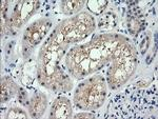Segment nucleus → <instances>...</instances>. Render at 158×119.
I'll list each match as a JSON object with an SVG mask.
<instances>
[{
  "instance_id": "1",
  "label": "nucleus",
  "mask_w": 158,
  "mask_h": 119,
  "mask_svg": "<svg viewBox=\"0 0 158 119\" xmlns=\"http://www.w3.org/2000/svg\"><path fill=\"white\" fill-rule=\"evenodd\" d=\"M129 38L119 34H100L88 43L72 47L65 57V65L76 79H82L102 69L121 53Z\"/></svg>"
},
{
  "instance_id": "2",
  "label": "nucleus",
  "mask_w": 158,
  "mask_h": 119,
  "mask_svg": "<svg viewBox=\"0 0 158 119\" xmlns=\"http://www.w3.org/2000/svg\"><path fill=\"white\" fill-rule=\"evenodd\" d=\"M69 44L64 43L55 31L40 47L37 56V79L42 87L56 93L70 92L73 81L59 62Z\"/></svg>"
},
{
  "instance_id": "3",
  "label": "nucleus",
  "mask_w": 158,
  "mask_h": 119,
  "mask_svg": "<svg viewBox=\"0 0 158 119\" xmlns=\"http://www.w3.org/2000/svg\"><path fill=\"white\" fill-rule=\"evenodd\" d=\"M137 52L131 41L123 44L121 53L111 61L106 73V81L112 90L126 84L137 69Z\"/></svg>"
},
{
  "instance_id": "4",
  "label": "nucleus",
  "mask_w": 158,
  "mask_h": 119,
  "mask_svg": "<svg viewBox=\"0 0 158 119\" xmlns=\"http://www.w3.org/2000/svg\"><path fill=\"white\" fill-rule=\"evenodd\" d=\"M106 83L102 75H96L79 83L74 94V105L80 110L95 111L103 105Z\"/></svg>"
},
{
  "instance_id": "5",
  "label": "nucleus",
  "mask_w": 158,
  "mask_h": 119,
  "mask_svg": "<svg viewBox=\"0 0 158 119\" xmlns=\"http://www.w3.org/2000/svg\"><path fill=\"white\" fill-rule=\"evenodd\" d=\"M96 29L95 18L88 12H80L71 18L61 21L54 31L57 33L64 43H71L81 41L88 37Z\"/></svg>"
},
{
  "instance_id": "6",
  "label": "nucleus",
  "mask_w": 158,
  "mask_h": 119,
  "mask_svg": "<svg viewBox=\"0 0 158 119\" xmlns=\"http://www.w3.org/2000/svg\"><path fill=\"white\" fill-rule=\"evenodd\" d=\"M52 27V22L48 18H41L34 21L27 27L22 37V55L27 58L34 52L37 44L41 42L48 31Z\"/></svg>"
},
{
  "instance_id": "7",
  "label": "nucleus",
  "mask_w": 158,
  "mask_h": 119,
  "mask_svg": "<svg viewBox=\"0 0 158 119\" xmlns=\"http://www.w3.org/2000/svg\"><path fill=\"white\" fill-rule=\"evenodd\" d=\"M40 6V2L36 0L32 1H18L15 4L14 9L11 14V22L12 25L16 29H19L29 21V19L35 14Z\"/></svg>"
},
{
  "instance_id": "8",
  "label": "nucleus",
  "mask_w": 158,
  "mask_h": 119,
  "mask_svg": "<svg viewBox=\"0 0 158 119\" xmlns=\"http://www.w3.org/2000/svg\"><path fill=\"white\" fill-rule=\"evenodd\" d=\"M73 116L72 103L69 98L64 96L56 98L50 111L51 119H68Z\"/></svg>"
},
{
  "instance_id": "9",
  "label": "nucleus",
  "mask_w": 158,
  "mask_h": 119,
  "mask_svg": "<svg viewBox=\"0 0 158 119\" xmlns=\"http://www.w3.org/2000/svg\"><path fill=\"white\" fill-rule=\"evenodd\" d=\"M25 107L32 118H40L44 114L48 107V98L42 92H36L27 101Z\"/></svg>"
},
{
  "instance_id": "10",
  "label": "nucleus",
  "mask_w": 158,
  "mask_h": 119,
  "mask_svg": "<svg viewBox=\"0 0 158 119\" xmlns=\"http://www.w3.org/2000/svg\"><path fill=\"white\" fill-rule=\"evenodd\" d=\"M20 88L9 76L1 78V102H6L19 93Z\"/></svg>"
},
{
  "instance_id": "11",
  "label": "nucleus",
  "mask_w": 158,
  "mask_h": 119,
  "mask_svg": "<svg viewBox=\"0 0 158 119\" xmlns=\"http://www.w3.org/2000/svg\"><path fill=\"white\" fill-rule=\"evenodd\" d=\"M85 0H64L60 2V11L64 15L77 14L85 6Z\"/></svg>"
},
{
  "instance_id": "12",
  "label": "nucleus",
  "mask_w": 158,
  "mask_h": 119,
  "mask_svg": "<svg viewBox=\"0 0 158 119\" xmlns=\"http://www.w3.org/2000/svg\"><path fill=\"white\" fill-rule=\"evenodd\" d=\"M7 6H9V2L6 0H3L1 2V36H10L12 35L13 31V25L11 22V19L7 17Z\"/></svg>"
},
{
  "instance_id": "13",
  "label": "nucleus",
  "mask_w": 158,
  "mask_h": 119,
  "mask_svg": "<svg viewBox=\"0 0 158 119\" xmlns=\"http://www.w3.org/2000/svg\"><path fill=\"white\" fill-rule=\"evenodd\" d=\"M117 23V17L113 13H106L104 14L100 19H99L98 27L100 30H104V31H109L115 27Z\"/></svg>"
},
{
  "instance_id": "14",
  "label": "nucleus",
  "mask_w": 158,
  "mask_h": 119,
  "mask_svg": "<svg viewBox=\"0 0 158 119\" xmlns=\"http://www.w3.org/2000/svg\"><path fill=\"white\" fill-rule=\"evenodd\" d=\"M27 117H29L27 113L18 107L10 108L9 111L6 112V119H21V118L27 119Z\"/></svg>"
},
{
  "instance_id": "15",
  "label": "nucleus",
  "mask_w": 158,
  "mask_h": 119,
  "mask_svg": "<svg viewBox=\"0 0 158 119\" xmlns=\"http://www.w3.org/2000/svg\"><path fill=\"white\" fill-rule=\"evenodd\" d=\"M92 13L101 14L108 6V1H89L85 4Z\"/></svg>"
},
{
  "instance_id": "16",
  "label": "nucleus",
  "mask_w": 158,
  "mask_h": 119,
  "mask_svg": "<svg viewBox=\"0 0 158 119\" xmlns=\"http://www.w3.org/2000/svg\"><path fill=\"white\" fill-rule=\"evenodd\" d=\"M128 25H129V31H130L131 34L136 35L137 33L139 32L140 22H139V19H137L136 17H132L131 19H129Z\"/></svg>"
},
{
  "instance_id": "17",
  "label": "nucleus",
  "mask_w": 158,
  "mask_h": 119,
  "mask_svg": "<svg viewBox=\"0 0 158 119\" xmlns=\"http://www.w3.org/2000/svg\"><path fill=\"white\" fill-rule=\"evenodd\" d=\"M150 41H151V33L148 32L147 36L143 38L141 44H140V52H141L142 54H144V53L147 52L148 47H149V44H150Z\"/></svg>"
},
{
  "instance_id": "18",
  "label": "nucleus",
  "mask_w": 158,
  "mask_h": 119,
  "mask_svg": "<svg viewBox=\"0 0 158 119\" xmlns=\"http://www.w3.org/2000/svg\"><path fill=\"white\" fill-rule=\"evenodd\" d=\"M95 117V115L94 114H92V113H78V114H76V115H74V118H94Z\"/></svg>"
}]
</instances>
